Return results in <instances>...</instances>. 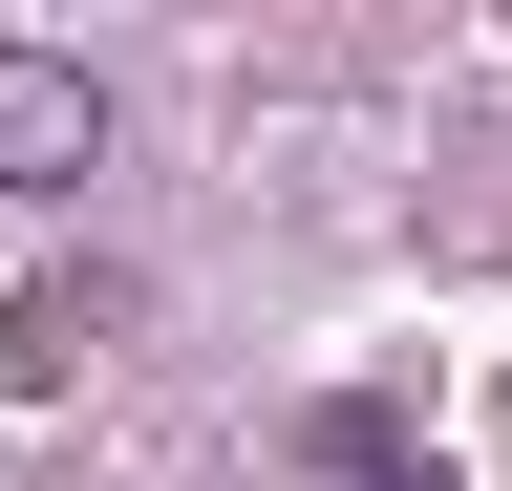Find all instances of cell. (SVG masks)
Listing matches in <instances>:
<instances>
[{"mask_svg":"<svg viewBox=\"0 0 512 491\" xmlns=\"http://www.w3.org/2000/svg\"><path fill=\"white\" fill-rule=\"evenodd\" d=\"M107 171V86L64 43H0V193H86Z\"/></svg>","mask_w":512,"mask_h":491,"instance_id":"cell-1","label":"cell"},{"mask_svg":"<svg viewBox=\"0 0 512 491\" xmlns=\"http://www.w3.org/2000/svg\"><path fill=\"white\" fill-rule=\"evenodd\" d=\"M320 470H342V491H448V449H406L384 406H320Z\"/></svg>","mask_w":512,"mask_h":491,"instance_id":"cell-2","label":"cell"}]
</instances>
